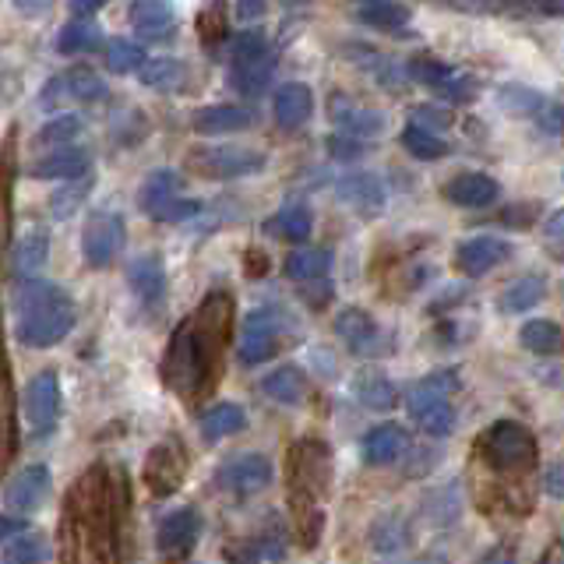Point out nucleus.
Returning a JSON list of instances; mask_svg holds the SVG:
<instances>
[{
    "label": "nucleus",
    "mask_w": 564,
    "mask_h": 564,
    "mask_svg": "<svg viewBox=\"0 0 564 564\" xmlns=\"http://www.w3.org/2000/svg\"><path fill=\"white\" fill-rule=\"evenodd\" d=\"M402 145L413 159H423V163H434V159H445L448 155V145L441 141L434 131L420 128V123H410V128L402 131Z\"/></svg>",
    "instance_id": "40"
},
{
    "label": "nucleus",
    "mask_w": 564,
    "mask_h": 564,
    "mask_svg": "<svg viewBox=\"0 0 564 564\" xmlns=\"http://www.w3.org/2000/svg\"><path fill=\"white\" fill-rule=\"evenodd\" d=\"M335 191H339V198L349 208H357L360 216H381V208L388 202L381 176H375V173H346Z\"/></svg>",
    "instance_id": "15"
},
{
    "label": "nucleus",
    "mask_w": 564,
    "mask_h": 564,
    "mask_svg": "<svg viewBox=\"0 0 564 564\" xmlns=\"http://www.w3.org/2000/svg\"><path fill=\"white\" fill-rule=\"evenodd\" d=\"M410 452V434L399 423H381L364 437V463L367 466H392Z\"/></svg>",
    "instance_id": "19"
},
{
    "label": "nucleus",
    "mask_w": 564,
    "mask_h": 564,
    "mask_svg": "<svg viewBox=\"0 0 564 564\" xmlns=\"http://www.w3.org/2000/svg\"><path fill=\"white\" fill-rule=\"evenodd\" d=\"M279 349V322L272 311H251L243 317V335H240V360L247 367L272 360Z\"/></svg>",
    "instance_id": "11"
},
{
    "label": "nucleus",
    "mask_w": 564,
    "mask_h": 564,
    "mask_svg": "<svg viewBox=\"0 0 564 564\" xmlns=\"http://www.w3.org/2000/svg\"><path fill=\"white\" fill-rule=\"evenodd\" d=\"M543 296H546V282L540 275H522L519 282H511V286L501 293L498 307L505 314H522V311H533Z\"/></svg>",
    "instance_id": "34"
},
{
    "label": "nucleus",
    "mask_w": 564,
    "mask_h": 564,
    "mask_svg": "<svg viewBox=\"0 0 564 564\" xmlns=\"http://www.w3.org/2000/svg\"><path fill=\"white\" fill-rule=\"evenodd\" d=\"M145 50H141L138 43L131 40H110L106 43V67L113 70V75H134V70H141V64H145Z\"/></svg>",
    "instance_id": "43"
},
{
    "label": "nucleus",
    "mask_w": 564,
    "mask_h": 564,
    "mask_svg": "<svg viewBox=\"0 0 564 564\" xmlns=\"http://www.w3.org/2000/svg\"><path fill=\"white\" fill-rule=\"evenodd\" d=\"M219 357V346H216V325H212V314L208 304L202 307V314L187 322L181 332L173 335L170 352H166V364H163V378L176 388V392H198L202 378L212 375V364Z\"/></svg>",
    "instance_id": "2"
},
{
    "label": "nucleus",
    "mask_w": 564,
    "mask_h": 564,
    "mask_svg": "<svg viewBox=\"0 0 564 564\" xmlns=\"http://www.w3.org/2000/svg\"><path fill=\"white\" fill-rule=\"evenodd\" d=\"M264 8H269V0H237V14L243 18V22H254V18H261Z\"/></svg>",
    "instance_id": "52"
},
{
    "label": "nucleus",
    "mask_w": 564,
    "mask_h": 564,
    "mask_svg": "<svg viewBox=\"0 0 564 564\" xmlns=\"http://www.w3.org/2000/svg\"><path fill=\"white\" fill-rule=\"evenodd\" d=\"M352 4H357L360 22L375 25V29L399 32L410 25V8L399 4V0H352Z\"/></svg>",
    "instance_id": "30"
},
{
    "label": "nucleus",
    "mask_w": 564,
    "mask_h": 564,
    "mask_svg": "<svg viewBox=\"0 0 564 564\" xmlns=\"http://www.w3.org/2000/svg\"><path fill=\"white\" fill-rule=\"evenodd\" d=\"M543 490L551 494L554 501H564V463H554L543 473Z\"/></svg>",
    "instance_id": "51"
},
{
    "label": "nucleus",
    "mask_w": 564,
    "mask_h": 564,
    "mask_svg": "<svg viewBox=\"0 0 564 564\" xmlns=\"http://www.w3.org/2000/svg\"><path fill=\"white\" fill-rule=\"evenodd\" d=\"M335 332H339L346 349L357 352V357H384V352L392 349L384 339L381 325L364 307H343L335 314Z\"/></svg>",
    "instance_id": "8"
},
{
    "label": "nucleus",
    "mask_w": 564,
    "mask_h": 564,
    "mask_svg": "<svg viewBox=\"0 0 564 564\" xmlns=\"http://www.w3.org/2000/svg\"><path fill=\"white\" fill-rule=\"evenodd\" d=\"M50 498V469L46 466H25L14 480L4 487V508L8 511H35L43 501Z\"/></svg>",
    "instance_id": "14"
},
{
    "label": "nucleus",
    "mask_w": 564,
    "mask_h": 564,
    "mask_svg": "<svg viewBox=\"0 0 564 564\" xmlns=\"http://www.w3.org/2000/svg\"><path fill=\"white\" fill-rule=\"evenodd\" d=\"M445 198L458 208H487L501 198V184L490 173H458L445 184Z\"/></svg>",
    "instance_id": "16"
},
{
    "label": "nucleus",
    "mask_w": 564,
    "mask_h": 564,
    "mask_svg": "<svg viewBox=\"0 0 564 564\" xmlns=\"http://www.w3.org/2000/svg\"><path fill=\"white\" fill-rule=\"evenodd\" d=\"M519 343L529 352H536V357H554V352L564 346V332L554 322H546V317H533V322L522 325Z\"/></svg>",
    "instance_id": "35"
},
{
    "label": "nucleus",
    "mask_w": 564,
    "mask_h": 564,
    "mask_svg": "<svg viewBox=\"0 0 564 564\" xmlns=\"http://www.w3.org/2000/svg\"><path fill=\"white\" fill-rule=\"evenodd\" d=\"M123 251V219L117 212H93L82 229V254L93 269H106Z\"/></svg>",
    "instance_id": "7"
},
{
    "label": "nucleus",
    "mask_w": 564,
    "mask_h": 564,
    "mask_svg": "<svg viewBox=\"0 0 564 564\" xmlns=\"http://www.w3.org/2000/svg\"><path fill=\"white\" fill-rule=\"evenodd\" d=\"M106 4H110V0H70V11H75V14H96Z\"/></svg>",
    "instance_id": "57"
},
{
    "label": "nucleus",
    "mask_w": 564,
    "mask_h": 564,
    "mask_svg": "<svg viewBox=\"0 0 564 564\" xmlns=\"http://www.w3.org/2000/svg\"><path fill=\"white\" fill-rule=\"evenodd\" d=\"M219 484L226 490L240 494V498H254V494H261L264 487L272 484V463L264 455H258V452L240 455V458H234V463H226L219 469Z\"/></svg>",
    "instance_id": "13"
},
{
    "label": "nucleus",
    "mask_w": 564,
    "mask_h": 564,
    "mask_svg": "<svg viewBox=\"0 0 564 564\" xmlns=\"http://www.w3.org/2000/svg\"><path fill=\"white\" fill-rule=\"evenodd\" d=\"M427 519L434 525H452L458 519V511H463V498H458V487H441V490H431L427 494Z\"/></svg>",
    "instance_id": "44"
},
{
    "label": "nucleus",
    "mask_w": 564,
    "mask_h": 564,
    "mask_svg": "<svg viewBox=\"0 0 564 564\" xmlns=\"http://www.w3.org/2000/svg\"><path fill=\"white\" fill-rule=\"evenodd\" d=\"M410 75L416 82H423L427 88H434L437 96H445L452 102H466L476 96V82L469 75H463V70H455L452 64L445 61H434V57H416L410 64Z\"/></svg>",
    "instance_id": "9"
},
{
    "label": "nucleus",
    "mask_w": 564,
    "mask_h": 564,
    "mask_svg": "<svg viewBox=\"0 0 564 564\" xmlns=\"http://www.w3.org/2000/svg\"><path fill=\"white\" fill-rule=\"evenodd\" d=\"M141 85L155 88V93H176L184 82H187V67L176 61V57H155L141 64Z\"/></svg>",
    "instance_id": "32"
},
{
    "label": "nucleus",
    "mask_w": 564,
    "mask_h": 564,
    "mask_svg": "<svg viewBox=\"0 0 564 564\" xmlns=\"http://www.w3.org/2000/svg\"><path fill=\"white\" fill-rule=\"evenodd\" d=\"M88 194H93V176H88V173L70 176V184H67V187H61V191L50 198L53 219H70V216H75V212L85 205Z\"/></svg>",
    "instance_id": "39"
},
{
    "label": "nucleus",
    "mask_w": 564,
    "mask_h": 564,
    "mask_svg": "<svg viewBox=\"0 0 564 564\" xmlns=\"http://www.w3.org/2000/svg\"><path fill=\"white\" fill-rule=\"evenodd\" d=\"M519 4L543 11V14H564V0H519Z\"/></svg>",
    "instance_id": "56"
},
{
    "label": "nucleus",
    "mask_w": 564,
    "mask_h": 564,
    "mask_svg": "<svg viewBox=\"0 0 564 564\" xmlns=\"http://www.w3.org/2000/svg\"><path fill=\"white\" fill-rule=\"evenodd\" d=\"M22 410H25V423L32 437H46L53 434L61 420V378L57 370H40L22 395Z\"/></svg>",
    "instance_id": "6"
},
{
    "label": "nucleus",
    "mask_w": 564,
    "mask_h": 564,
    "mask_svg": "<svg viewBox=\"0 0 564 564\" xmlns=\"http://www.w3.org/2000/svg\"><path fill=\"white\" fill-rule=\"evenodd\" d=\"M50 258V237L43 234V229H32V234H25L22 240L14 243V251H11V269L14 275H35L46 264Z\"/></svg>",
    "instance_id": "28"
},
{
    "label": "nucleus",
    "mask_w": 564,
    "mask_h": 564,
    "mask_svg": "<svg viewBox=\"0 0 564 564\" xmlns=\"http://www.w3.org/2000/svg\"><path fill=\"white\" fill-rule=\"evenodd\" d=\"M128 22L134 32L145 35H166L176 22L173 0H131L128 8Z\"/></svg>",
    "instance_id": "25"
},
{
    "label": "nucleus",
    "mask_w": 564,
    "mask_h": 564,
    "mask_svg": "<svg viewBox=\"0 0 564 564\" xmlns=\"http://www.w3.org/2000/svg\"><path fill=\"white\" fill-rule=\"evenodd\" d=\"M261 392L269 395V399H275V402H282V405H300V402H304V395H307L304 370L293 367V364L272 370V375H264Z\"/></svg>",
    "instance_id": "27"
},
{
    "label": "nucleus",
    "mask_w": 564,
    "mask_h": 564,
    "mask_svg": "<svg viewBox=\"0 0 564 564\" xmlns=\"http://www.w3.org/2000/svg\"><path fill=\"white\" fill-rule=\"evenodd\" d=\"M370 546L388 557L405 551V546H410V522H405V516H399V511H384V516H378L375 525H370Z\"/></svg>",
    "instance_id": "26"
},
{
    "label": "nucleus",
    "mask_w": 564,
    "mask_h": 564,
    "mask_svg": "<svg viewBox=\"0 0 564 564\" xmlns=\"http://www.w3.org/2000/svg\"><path fill=\"white\" fill-rule=\"evenodd\" d=\"M25 522L22 519H11V516H0V543L11 540V536H22Z\"/></svg>",
    "instance_id": "55"
},
{
    "label": "nucleus",
    "mask_w": 564,
    "mask_h": 564,
    "mask_svg": "<svg viewBox=\"0 0 564 564\" xmlns=\"http://www.w3.org/2000/svg\"><path fill=\"white\" fill-rule=\"evenodd\" d=\"M311 208L307 205H286L279 212V216L269 219V229L272 234H279L282 240H293V243H304L311 237Z\"/></svg>",
    "instance_id": "37"
},
{
    "label": "nucleus",
    "mask_w": 564,
    "mask_h": 564,
    "mask_svg": "<svg viewBox=\"0 0 564 564\" xmlns=\"http://www.w3.org/2000/svg\"><path fill=\"white\" fill-rule=\"evenodd\" d=\"M181 476H184V458L176 455L170 445H155L149 452L145 484L152 494H173L176 487H181Z\"/></svg>",
    "instance_id": "24"
},
{
    "label": "nucleus",
    "mask_w": 564,
    "mask_h": 564,
    "mask_svg": "<svg viewBox=\"0 0 564 564\" xmlns=\"http://www.w3.org/2000/svg\"><path fill=\"white\" fill-rule=\"evenodd\" d=\"M328 155L335 159H360L364 155V145H360V138H328Z\"/></svg>",
    "instance_id": "50"
},
{
    "label": "nucleus",
    "mask_w": 564,
    "mask_h": 564,
    "mask_svg": "<svg viewBox=\"0 0 564 564\" xmlns=\"http://www.w3.org/2000/svg\"><path fill=\"white\" fill-rule=\"evenodd\" d=\"M93 166V159L82 149H53L46 155H40L35 163L29 166L32 181H70V176H82Z\"/></svg>",
    "instance_id": "21"
},
{
    "label": "nucleus",
    "mask_w": 564,
    "mask_h": 564,
    "mask_svg": "<svg viewBox=\"0 0 564 564\" xmlns=\"http://www.w3.org/2000/svg\"><path fill=\"white\" fill-rule=\"evenodd\" d=\"M328 113L332 120L339 123V128L352 138H375L384 131V117L378 110H370V106L349 99V96H332L328 102Z\"/></svg>",
    "instance_id": "17"
},
{
    "label": "nucleus",
    "mask_w": 564,
    "mask_h": 564,
    "mask_svg": "<svg viewBox=\"0 0 564 564\" xmlns=\"http://www.w3.org/2000/svg\"><path fill=\"white\" fill-rule=\"evenodd\" d=\"M269 50V43H264V35L258 29H247L240 32L234 40V61H247V57H258V53Z\"/></svg>",
    "instance_id": "48"
},
{
    "label": "nucleus",
    "mask_w": 564,
    "mask_h": 564,
    "mask_svg": "<svg viewBox=\"0 0 564 564\" xmlns=\"http://www.w3.org/2000/svg\"><path fill=\"white\" fill-rule=\"evenodd\" d=\"M61 88L70 99H78V102H99V99H106V82L96 75L93 67H85V64L70 67L67 75L61 78Z\"/></svg>",
    "instance_id": "36"
},
{
    "label": "nucleus",
    "mask_w": 564,
    "mask_h": 564,
    "mask_svg": "<svg viewBox=\"0 0 564 564\" xmlns=\"http://www.w3.org/2000/svg\"><path fill=\"white\" fill-rule=\"evenodd\" d=\"M543 234L554 237V240H564V208H557V212H551V216H546Z\"/></svg>",
    "instance_id": "54"
},
{
    "label": "nucleus",
    "mask_w": 564,
    "mask_h": 564,
    "mask_svg": "<svg viewBox=\"0 0 564 564\" xmlns=\"http://www.w3.org/2000/svg\"><path fill=\"white\" fill-rule=\"evenodd\" d=\"M53 0H14V8L18 14H25V18H43L50 11Z\"/></svg>",
    "instance_id": "53"
},
{
    "label": "nucleus",
    "mask_w": 564,
    "mask_h": 564,
    "mask_svg": "<svg viewBox=\"0 0 564 564\" xmlns=\"http://www.w3.org/2000/svg\"><path fill=\"white\" fill-rule=\"evenodd\" d=\"M413 123H420V128H427V131H441V128H448L452 123V117H448V110H441V106H413Z\"/></svg>",
    "instance_id": "49"
},
{
    "label": "nucleus",
    "mask_w": 564,
    "mask_h": 564,
    "mask_svg": "<svg viewBox=\"0 0 564 564\" xmlns=\"http://www.w3.org/2000/svg\"><path fill=\"white\" fill-rule=\"evenodd\" d=\"M480 448L487 455V463L501 473H525L536 466V437L529 434L522 423L516 420H498L480 441Z\"/></svg>",
    "instance_id": "4"
},
{
    "label": "nucleus",
    "mask_w": 564,
    "mask_h": 564,
    "mask_svg": "<svg viewBox=\"0 0 564 564\" xmlns=\"http://www.w3.org/2000/svg\"><path fill=\"white\" fill-rule=\"evenodd\" d=\"M11 314H14V335L29 349H50L64 343L75 328V304L57 286V282L29 279L11 290Z\"/></svg>",
    "instance_id": "1"
},
{
    "label": "nucleus",
    "mask_w": 564,
    "mask_h": 564,
    "mask_svg": "<svg viewBox=\"0 0 564 564\" xmlns=\"http://www.w3.org/2000/svg\"><path fill=\"white\" fill-rule=\"evenodd\" d=\"M247 427V416H243V410L240 405H234V402H219V405H212V410L202 416V437L205 441H226V437H234V434H240Z\"/></svg>",
    "instance_id": "31"
},
{
    "label": "nucleus",
    "mask_w": 564,
    "mask_h": 564,
    "mask_svg": "<svg viewBox=\"0 0 564 564\" xmlns=\"http://www.w3.org/2000/svg\"><path fill=\"white\" fill-rule=\"evenodd\" d=\"M198 533H202V516L198 508H173L170 516L159 522L155 529V543L159 551H163L166 557H187L194 551V543H198Z\"/></svg>",
    "instance_id": "10"
},
{
    "label": "nucleus",
    "mask_w": 564,
    "mask_h": 564,
    "mask_svg": "<svg viewBox=\"0 0 564 564\" xmlns=\"http://www.w3.org/2000/svg\"><path fill=\"white\" fill-rule=\"evenodd\" d=\"M332 269V254L325 247H300L286 258V275L293 282H322Z\"/></svg>",
    "instance_id": "33"
},
{
    "label": "nucleus",
    "mask_w": 564,
    "mask_h": 564,
    "mask_svg": "<svg viewBox=\"0 0 564 564\" xmlns=\"http://www.w3.org/2000/svg\"><path fill=\"white\" fill-rule=\"evenodd\" d=\"M272 70H275V61L272 53L264 50L258 53V57H247V61H234V67H229V88L240 96H261L264 88H269L272 82Z\"/></svg>",
    "instance_id": "23"
},
{
    "label": "nucleus",
    "mask_w": 564,
    "mask_h": 564,
    "mask_svg": "<svg viewBox=\"0 0 564 564\" xmlns=\"http://www.w3.org/2000/svg\"><path fill=\"white\" fill-rule=\"evenodd\" d=\"M176 187H181V176H176L173 170H155L149 181L141 184V191H138L141 212H152L155 205H163L166 198H173Z\"/></svg>",
    "instance_id": "42"
},
{
    "label": "nucleus",
    "mask_w": 564,
    "mask_h": 564,
    "mask_svg": "<svg viewBox=\"0 0 564 564\" xmlns=\"http://www.w3.org/2000/svg\"><path fill=\"white\" fill-rule=\"evenodd\" d=\"M191 128L205 138L237 134L251 128V113H247L243 106H202V110L191 117Z\"/></svg>",
    "instance_id": "22"
},
{
    "label": "nucleus",
    "mask_w": 564,
    "mask_h": 564,
    "mask_svg": "<svg viewBox=\"0 0 564 564\" xmlns=\"http://www.w3.org/2000/svg\"><path fill=\"white\" fill-rule=\"evenodd\" d=\"M198 202H187V198H166L163 205H155L149 216L155 219V223H184V219H191V216H198Z\"/></svg>",
    "instance_id": "47"
},
{
    "label": "nucleus",
    "mask_w": 564,
    "mask_h": 564,
    "mask_svg": "<svg viewBox=\"0 0 564 564\" xmlns=\"http://www.w3.org/2000/svg\"><path fill=\"white\" fill-rule=\"evenodd\" d=\"M352 395L360 399V405L375 413H388L392 405L399 402V388L388 381L384 375H375V370H367L357 381H352Z\"/></svg>",
    "instance_id": "29"
},
{
    "label": "nucleus",
    "mask_w": 564,
    "mask_h": 564,
    "mask_svg": "<svg viewBox=\"0 0 564 564\" xmlns=\"http://www.w3.org/2000/svg\"><path fill=\"white\" fill-rule=\"evenodd\" d=\"M82 117H75V113H61V117H53L46 128L35 134V141H40V145H67V141H75L78 134H82Z\"/></svg>",
    "instance_id": "45"
},
{
    "label": "nucleus",
    "mask_w": 564,
    "mask_h": 564,
    "mask_svg": "<svg viewBox=\"0 0 564 564\" xmlns=\"http://www.w3.org/2000/svg\"><path fill=\"white\" fill-rule=\"evenodd\" d=\"M128 282H131V293L145 307H155L159 300L166 296V269L155 254H138L128 264Z\"/></svg>",
    "instance_id": "20"
},
{
    "label": "nucleus",
    "mask_w": 564,
    "mask_h": 564,
    "mask_svg": "<svg viewBox=\"0 0 564 564\" xmlns=\"http://www.w3.org/2000/svg\"><path fill=\"white\" fill-rule=\"evenodd\" d=\"M458 392L455 370H437V375L423 378L405 395V410H410L416 427H423L434 437H448L455 431V405L452 395Z\"/></svg>",
    "instance_id": "3"
},
{
    "label": "nucleus",
    "mask_w": 564,
    "mask_h": 564,
    "mask_svg": "<svg viewBox=\"0 0 564 564\" xmlns=\"http://www.w3.org/2000/svg\"><path fill=\"white\" fill-rule=\"evenodd\" d=\"M511 258V243L501 240V237H473V240H463L455 247V261H458V269H463L469 279H484L490 275L498 264H505Z\"/></svg>",
    "instance_id": "12"
},
{
    "label": "nucleus",
    "mask_w": 564,
    "mask_h": 564,
    "mask_svg": "<svg viewBox=\"0 0 564 564\" xmlns=\"http://www.w3.org/2000/svg\"><path fill=\"white\" fill-rule=\"evenodd\" d=\"M102 46V35L93 22H67L57 35V50L67 57H82V53H93Z\"/></svg>",
    "instance_id": "38"
},
{
    "label": "nucleus",
    "mask_w": 564,
    "mask_h": 564,
    "mask_svg": "<svg viewBox=\"0 0 564 564\" xmlns=\"http://www.w3.org/2000/svg\"><path fill=\"white\" fill-rule=\"evenodd\" d=\"M498 106H501V110H508V113H519V117H540L543 99L529 85L508 82V85L498 88Z\"/></svg>",
    "instance_id": "41"
},
{
    "label": "nucleus",
    "mask_w": 564,
    "mask_h": 564,
    "mask_svg": "<svg viewBox=\"0 0 564 564\" xmlns=\"http://www.w3.org/2000/svg\"><path fill=\"white\" fill-rule=\"evenodd\" d=\"M264 152L243 149V145H205L187 155L191 173L205 176V181H234V176H254L264 170Z\"/></svg>",
    "instance_id": "5"
},
{
    "label": "nucleus",
    "mask_w": 564,
    "mask_h": 564,
    "mask_svg": "<svg viewBox=\"0 0 564 564\" xmlns=\"http://www.w3.org/2000/svg\"><path fill=\"white\" fill-rule=\"evenodd\" d=\"M272 110H275V123H279L282 131L304 128V123L311 120V113H314V93H311V85H304V82H286L275 93Z\"/></svg>",
    "instance_id": "18"
},
{
    "label": "nucleus",
    "mask_w": 564,
    "mask_h": 564,
    "mask_svg": "<svg viewBox=\"0 0 564 564\" xmlns=\"http://www.w3.org/2000/svg\"><path fill=\"white\" fill-rule=\"evenodd\" d=\"M4 564H35V561H50V546L40 536H25V540H11V546L0 554Z\"/></svg>",
    "instance_id": "46"
}]
</instances>
